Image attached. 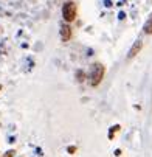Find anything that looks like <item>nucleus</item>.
Here are the masks:
<instances>
[{
  "instance_id": "obj_2",
  "label": "nucleus",
  "mask_w": 152,
  "mask_h": 157,
  "mask_svg": "<svg viewBox=\"0 0 152 157\" xmlns=\"http://www.w3.org/2000/svg\"><path fill=\"white\" fill-rule=\"evenodd\" d=\"M102 76H104V67L101 64H95L93 69H92V73H90V84L98 86L101 82Z\"/></svg>"
},
{
  "instance_id": "obj_6",
  "label": "nucleus",
  "mask_w": 152,
  "mask_h": 157,
  "mask_svg": "<svg viewBox=\"0 0 152 157\" xmlns=\"http://www.w3.org/2000/svg\"><path fill=\"white\" fill-rule=\"evenodd\" d=\"M0 90H2V86H0Z\"/></svg>"
},
{
  "instance_id": "obj_5",
  "label": "nucleus",
  "mask_w": 152,
  "mask_h": 157,
  "mask_svg": "<svg viewBox=\"0 0 152 157\" xmlns=\"http://www.w3.org/2000/svg\"><path fill=\"white\" fill-rule=\"evenodd\" d=\"M143 30H144L146 34H152V16L149 17V20L144 24V28H143Z\"/></svg>"
},
{
  "instance_id": "obj_1",
  "label": "nucleus",
  "mask_w": 152,
  "mask_h": 157,
  "mask_svg": "<svg viewBox=\"0 0 152 157\" xmlns=\"http://www.w3.org/2000/svg\"><path fill=\"white\" fill-rule=\"evenodd\" d=\"M76 5L73 2H67L62 6V17L65 22H73L76 19Z\"/></svg>"
},
{
  "instance_id": "obj_3",
  "label": "nucleus",
  "mask_w": 152,
  "mask_h": 157,
  "mask_svg": "<svg viewBox=\"0 0 152 157\" xmlns=\"http://www.w3.org/2000/svg\"><path fill=\"white\" fill-rule=\"evenodd\" d=\"M141 47H143L141 40H137V42L134 44V45H132V48L129 50V55H127V56H129V58H134V56H135V55H137V53L141 50Z\"/></svg>"
},
{
  "instance_id": "obj_4",
  "label": "nucleus",
  "mask_w": 152,
  "mask_h": 157,
  "mask_svg": "<svg viewBox=\"0 0 152 157\" xmlns=\"http://www.w3.org/2000/svg\"><path fill=\"white\" fill-rule=\"evenodd\" d=\"M61 37L64 40H69L72 37V28L69 25H62V28H61Z\"/></svg>"
}]
</instances>
